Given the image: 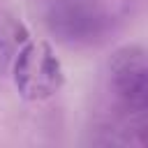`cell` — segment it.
<instances>
[{
  "mask_svg": "<svg viewBox=\"0 0 148 148\" xmlns=\"http://www.w3.org/2000/svg\"><path fill=\"white\" fill-rule=\"evenodd\" d=\"M12 79L23 99L42 102L62 88L65 69L46 39H30L14 58Z\"/></svg>",
  "mask_w": 148,
  "mask_h": 148,
  "instance_id": "cell-1",
  "label": "cell"
},
{
  "mask_svg": "<svg viewBox=\"0 0 148 148\" xmlns=\"http://www.w3.org/2000/svg\"><path fill=\"white\" fill-rule=\"evenodd\" d=\"M46 28L67 46H86L104 35L106 14L92 0H53L46 12Z\"/></svg>",
  "mask_w": 148,
  "mask_h": 148,
  "instance_id": "cell-2",
  "label": "cell"
},
{
  "mask_svg": "<svg viewBox=\"0 0 148 148\" xmlns=\"http://www.w3.org/2000/svg\"><path fill=\"white\" fill-rule=\"evenodd\" d=\"M109 88L125 106L148 111V49H118L109 60Z\"/></svg>",
  "mask_w": 148,
  "mask_h": 148,
  "instance_id": "cell-3",
  "label": "cell"
}]
</instances>
